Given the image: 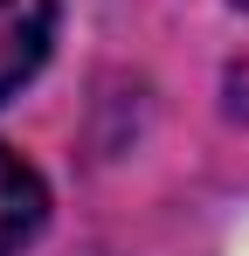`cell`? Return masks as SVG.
<instances>
[{"instance_id": "7a4b0ae2", "label": "cell", "mask_w": 249, "mask_h": 256, "mask_svg": "<svg viewBox=\"0 0 249 256\" xmlns=\"http://www.w3.org/2000/svg\"><path fill=\"white\" fill-rule=\"evenodd\" d=\"M42 214H48V194H42V180L28 160H14L7 146H0V256H21L35 242Z\"/></svg>"}, {"instance_id": "6da1fadb", "label": "cell", "mask_w": 249, "mask_h": 256, "mask_svg": "<svg viewBox=\"0 0 249 256\" xmlns=\"http://www.w3.org/2000/svg\"><path fill=\"white\" fill-rule=\"evenodd\" d=\"M56 35V0H0V97L42 70Z\"/></svg>"}, {"instance_id": "3957f363", "label": "cell", "mask_w": 249, "mask_h": 256, "mask_svg": "<svg viewBox=\"0 0 249 256\" xmlns=\"http://www.w3.org/2000/svg\"><path fill=\"white\" fill-rule=\"evenodd\" d=\"M236 7H249V0H236Z\"/></svg>"}]
</instances>
